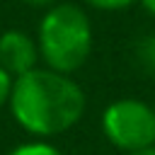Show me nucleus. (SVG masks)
<instances>
[{
	"mask_svg": "<svg viewBox=\"0 0 155 155\" xmlns=\"http://www.w3.org/2000/svg\"><path fill=\"white\" fill-rule=\"evenodd\" d=\"M7 109L22 131L48 140L78 126L87 109V97L73 75L36 65L12 80Z\"/></svg>",
	"mask_w": 155,
	"mask_h": 155,
	"instance_id": "1",
	"label": "nucleus"
},
{
	"mask_svg": "<svg viewBox=\"0 0 155 155\" xmlns=\"http://www.w3.org/2000/svg\"><path fill=\"white\" fill-rule=\"evenodd\" d=\"M94 44L92 19L75 2H53L44 10L36 29L39 58L46 68L73 75L78 73Z\"/></svg>",
	"mask_w": 155,
	"mask_h": 155,
	"instance_id": "2",
	"label": "nucleus"
},
{
	"mask_svg": "<svg viewBox=\"0 0 155 155\" xmlns=\"http://www.w3.org/2000/svg\"><path fill=\"white\" fill-rule=\"evenodd\" d=\"M102 133L121 153L155 145V109L136 97H121L104 107Z\"/></svg>",
	"mask_w": 155,
	"mask_h": 155,
	"instance_id": "3",
	"label": "nucleus"
},
{
	"mask_svg": "<svg viewBox=\"0 0 155 155\" xmlns=\"http://www.w3.org/2000/svg\"><path fill=\"white\" fill-rule=\"evenodd\" d=\"M41 63L36 39L22 29H7L0 34V65L12 75L19 78L34 70Z\"/></svg>",
	"mask_w": 155,
	"mask_h": 155,
	"instance_id": "4",
	"label": "nucleus"
},
{
	"mask_svg": "<svg viewBox=\"0 0 155 155\" xmlns=\"http://www.w3.org/2000/svg\"><path fill=\"white\" fill-rule=\"evenodd\" d=\"M133 61L145 75L155 78V34L140 36L133 44Z\"/></svg>",
	"mask_w": 155,
	"mask_h": 155,
	"instance_id": "5",
	"label": "nucleus"
},
{
	"mask_svg": "<svg viewBox=\"0 0 155 155\" xmlns=\"http://www.w3.org/2000/svg\"><path fill=\"white\" fill-rule=\"evenodd\" d=\"M5 155H63V150H58V148H56L53 143H48V140L36 138V140H27V143L15 145V148L7 150Z\"/></svg>",
	"mask_w": 155,
	"mask_h": 155,
	"instance_id": "6",
	"label": "nucleus"
},
{
	"mask_svg": "<svg viewBox=\"0 0 155 155\" xmlns=\"http://www.w3.org/2000/svg\"><path fill=\"white\" fill-rule=\"evenodd\" d=\"M85 5L94 7V10H104V12H116V10H126L138 0H82Z\"/></svg>",
	"mask_w": 155,
	"mask_h": 155,
	"instance_id": "7",
	"label": "nucleus"
},
{
	"mask_svg": "<svg viewBox=\"0 0 155 155\" xmlns=\"http://www.w3.org/2000/svg\"><path fill=\"white\" fill-rule=\"evenodd\" d=\"M12 75L0 65V109L7 107V99H10V92H12Z\"/></svg>",
	"mask_w": 155,
	"mask_h": 155,
	"instance_id": "8",
	"label": "nucleus"
},
{
	"mask_svg": "<svg viewBox=\"0 0 155 155\" xmlns=\"http://www.w3.org/2000/svg\"><path fill=\"white\" fill-rule=\"evenodd\" d=\"M19 2H24V5H29V7H39V10H46V7H51L56 0H19Z\"/></svg>",
	"mask_w": 155,
	"mask_h": 155,
	"instance_id": "9",
	"label": "nucleus"
},
{
	"mask_svg": "<svg viewBox=\"0 0 155 155\" xmlns=\"http://www.w3.org/2000/svg\"><path fill=\"white\" fill-rule=\"evenodd\" d=\"M140 5H143V10L148 12V15H153L155 17V0H138Z\"/></svg>",
	"mask_w": 155,
	"mask_h": 155,
	"instance_id": "10",
	"label": "nucleus"
},
{
	"mask_svg": "<svg viewBox=\"0 0 155 155\" xmlns=\"http://www.w3.org/2000/svg\"><path fill=\"white\" fill-rule=\"evenodd\" d=\"M124 155H155V145L153 148H143V150H133V153H124Z\"/></svg>",
	"mask_w": 155,
	"mask_h": 155,
	"instance_id": "11",
	"label": "nucleus"
}]
</instances>
